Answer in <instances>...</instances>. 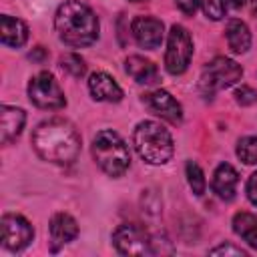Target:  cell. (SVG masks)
<instances>
[{
	"label": "cell",
	"instance_id": "52a82bcc",
	"mask_svg": "<svg viewBox=\"0 0 257 257\" xmlns=\"http://www.w3.org/2000/svg\"><path fill=\"white\" fill-rule=\"evenodd\" d=\"M28 96L38 108H44V110H56L66 104V98H64V92L58 80L48 70H42L30 78Z\"/></svg>",
	"mask_w": 257,
	"mask_h": 257
},
{
	"label": "cell",
	"instance_id": "44dd1931",
	"mask_svg": "<svg viewBox=\"0 0 257 257\" xmlns=\"http://www.w3.org/2000/svg\"><path fill=\"white\" fill-rule=\"evenodd\" d=\"M187 181H189V187L193 189V193L197 197H201L205 193V187H207V181H205V175L201 171V167L193 161L187 163Z\"/></svg>",
	"mask_w": 257,
	"mask_h": 257
},
{
	"label": "cell",
	"instance_id": "4dcf8cb0",
	"mask_svg": "<svg viewBox=\"0 0 257 257\" xmlns=\"http://www.w3.org/2000/svg\"><path fill=\"white\" fill-rule=\"evenodd\" d=\"M133 2H143V0H133Z\"/></svg>",
	"mask_w": 257,
	"mask_h": 257
},
{
	"label": "cell",
	"instance_id": "2e32d148",
	"mask_svg": "<svg viewBox=\"0 0 257 257\" xmlns=\"http://www.w3.org/2000/svg\"><path fill=\"white\" fill-rule=\"evenodd\" d=\"M124 70L128 76H133L137 82L141 84H153L159 80V70L157 66L145 58V56H139V54H133L124 60Z\"/></svg>",
	"mask_w": 257,
	"mask_h": 257
},
{
	"label": "cell",
	"instance_id": "d6986e66",
	"mask_svg": "<svg viewBox=\"0 0 257 257\" xmlns=\"http://www.w3.org/2000/svg\"><path fill=\"white\" fill-rule=\"evenodd\" d=\"M233 231L253 249H257V215L239 211L233 217Z\"/></svg>",
	"mask_w": 257,
	"mask_h": 257
},
{
	"label": "cell",
	"instance_id": "ba28073f",
	"mask_svg": "<svg viewBox=\"0 0 257 257\" xmlns=\"http://www.w3.org/2000/svg\"><path fill=\"white\" fill-rule=\"evenodd\" d=\"M112 243L122 255H151V235L135 223H122L112 233Z\"/></svg>",
	"mask_w": 257,
	"mask_h": 257
},
{
	"label": "cell",
	"instance_id": "7a4b0ae2",
	"mask_svg": "<svg viewBox=\"0 0 257 257\" xmlns=\"http://www.w3.org/2000/svg\"><path fill=\"white\" fill-rule=\"evenodd\" d=\"M54 26L58 38L72 48L90 46L98 38L96 14L78 0H68L58 6L54 16Z\"/></svg>",
	"mask_w": 257,
	"mask_h": 257
},
{
	"label": "cell",
	"instance_id": "5b68a950",
	"mask_svg": "<svg viewBox=\"0 0 257 257\" xmlns=\"http://www.w3.org/2000/svg\"><path fill=\"white\" fill-rule=\"evenodd\" d=\"M241 76H243L241 64H237L227 56H217L203 68L199 86L205 96H213L217 90L233 86L237 80H241Z\"/></svg>",
	"mask_w": 257,
	"mask_h": 257
},
{
	"label": "cell",
	"instance_id": "ac0fdd59",
	"mask_svg": "<svg viewBox=\"0 0 257 257\" xmlns=\"http://www.w3.org/2000/svg\"><path fill=\"white\" fill-rule=\"evenodd\" d=\"M225 36H227V44L235 54H243L249 50L251 46V32L247 28V24L243 20H229L227 28H225Z\"/></svg>",
	"mask_w": 257,
	"mask_h": 257
},
{
	"label": "cell",
	"instance_id": "4316f807",
	"mask_svg": "<svg viewBox=\"0 0 257 257\" xmlns=\"http://www.w3.org/2000/svg\"><path fill=\"white\" fill-rule=\"evenodd\" d=\"M175 2H177V6H179L185 14H195L197 8L201 6V0H175Z\"/></svg>",
	"mask_w": 257,
	"mask_h": 257
},
{
	"label": "cell",
	"instance_id": "5bb4252c",
	"mask_svg": "<svg viewBox=\"0 0 257 257\" xmlns=\"http://www.w3.org/2000/svg\"><path fill=\"white\" fill-rule=\"evenodd\" d=\"M50 241H52V251H58L62 245L70 243L78 235V225L68 213H56L50 219Z\"/></svg>",
	"mask_w": 257,
	"mask_h": 257
},
{
	"label": "cell",
	"instance_id": "6da1fadb",
	"mask_svg": "<svg viewBox=\"0 0 257 257\" xmlns=\"http://www.w3.org/2000/svg\"><path fill=\"white\" fill-rule=\"evenodd\" d=\"M32 147L36 155L48 163L70 165L80 153V135L72 122L64 118H48L34 128Z\"/></svg>",
	"mask_w": 257,
	"mask_h": 257
},
{
	"label": "cell",
	"instance_id": "8992f818",
	"mask_svg": "<svg viewBox=\"0 0 257 257\" xmlns=\"http://www.w3.org/2000/svg\"><path fill=\"white\" fill-rule=\"evenodd\" d=\"M193 56V38L189 30L181 24L171 26L167 38V52H165V66L171 74H183Z\"/></svg>",
	"mask_w": 257,
	"mask_h": 257
},
{
	"label": "cell",
	"instance_id": "4fadbf2b",
	"mask_svg": "<svg viewBox=\"0 0 257 257\" xmlns=\"http://www.w3.org/2000/svg\"><path fill=\"white\" fill-rule=\"evenodd\" d=\"M26 122V112L18 106L4 104L0 112V141L2 145H10L12 141L18 139Z\"/></svg>",
	"mask_w": 257,
	"mask_h": 257
},
{
	"label": "cell",
	"instance_id": "9c48e42d",
	"mask_svg": "<svg viewBox=\"0 0 257 257\" xmlns=\"http://www.w3.org/2000/svg\"><path fill=\"white\" fill-rule=\"evenodd\" d=\"M0 229H2V245L10 251H22L34 239L32 225L22 215H16V213L2 215Z\"/></svg>",
	"mask_w": 257,
	"mask_h": 257
},
{
	"label": "cell",
	"instance_id": "7c38bea8",
	"mask_svg": "<svg viewBox=\"0 0 257 257\" xmlns=\"http://www.w3.org/2000/svg\"><path fill=\"white\" fill-rule=\"evenodd\" d=\"M88 90L94 100H104V102L122 100V88L106 72H92L88 78Z\"/></svg>",
	"mask_w": 257,
	"mask_h": 257
},
{
	"label": "cell",
	"instance_id": "e0dca14e",
	"mask_svg": "<svg viewBox=\"0 0 257 257\" xmlns=\"http://www.w3.org/2000/svg\"><path fill=\"white\" fill-rule=\"evenodd\" d=\"M0 36L6 46L18 48L28 40V26L20 18H12V16L4 14L0 18Z\"/></svg>",
	"mask_w": 257,
	"mask_h": 257
},
{
	"label": "cell",
	"instance_id": "ffe728a7",
	"mask_svg": "<svg viewBox=\"0 0 257 257\" xmlns=\"http://www.w3.org/2000/svg\"><path fill=\"white\" fill-rule=\"evenodd\" d=\"M237 157L245 165H255L257 163V135L255 137H243L237 143Z\"/></svg>",
	"mask_w": 257,
	"mask_h": 257
},
{
	"label": "cell",
	"instance_id": "83f0119b",
	"mask_svg": "<svg viewBox=\"0 0 257 257\" xmlns=\"http://www.w3.org/2000/svg\"><path fill=\"white\" fill-rule=\"evenodd\" d=\"M28 58H30V60H36V62H42V60L46 58V50H44L42 46H36V48L28 54Z\"/></svg>",
	"mask_w": 257,
	"mask_h": 257
},
{
	"label": "cell",
	"instance_id": "7402d4cb",
	"mask_svg": "<svg viewBox=\"0 0 257 257\" xmlns=\"http://www.w3.org/2000/svg\"><path fill=\"white\" fill-rule=\"evenodd\" d=\"M60 66H62V70H66L68 74H72L76 78L86 72V64H84V60L78 54H66V56H62L60 58Z\"/></svg>",
	"mask_w": 257,
	"mask_h": 257
},
{
	"label": "cell",
	"instance_id": "f546056e",
	"mask_svg": "<svg viewBox=\"0 0 257 257\" xmlns=\"http://www.w3.org/2000/svg\"><path fill=\"white\" fill-rule=\"evenodd\" d=\"M251 12L257 16V0H251Z\"/></svg>",
	"mask_w": 257,
	"mask_h": 257
},
{
	"label": "cell",
	"instance_id": "9a60e30c",
	"mask_svg": "<svg viewBox=\"0 0 257 257\" xmlns=\"http://www.w3.org/2000/svg\"><path fill=\"white\" fill-rule=\"evenodd\" d=\"M237 183H239V175L229 163H221L215 169V173H213V191L217 193L219 199L231 201L235 197Z\"/></svg>",
	"mask_w": 257,
	"mask_h": 257
},
{
	"label": "cell",
	"instance_id": "30bf717a",
	"mask_svg": "<svg viewBox=\"0 0 257 257\" xmlns=\"http://www.w3.org/2000/svg\"><path fill=\"white\" fill-rule=\"evenodd\" d=\"M143 102L151 108L153 114H157V116H161V118H165V120H169L173 124H179L183 120V108H181L179 100L171 92H167L163 88L147 92L143 96Z\"/></svg>",
	"mask_w": 257,
	"mask_h": 257
},
{
	"label": "cell",
	"instance_id": "8fae6325",
	"mask_svg": "<svg viewBox=\"0 0 257 257\" xmlns=\"http://www.w3.org/2000/svg\"><path fill=\"white\" fill-rule=\"evenodd\" d=\"M133 38L141 48L155 50L163 42V22L153 16H137L131 24Z\"/></svg>",
	"mask_w": 257,
	"mask_h": 257
},
{
	"label": "cell",
	"instance_id": "cb8c5ba5",
	"mask_svg": "<svg viewBox=\"0 0 257 257\" xmlns=\"http://www.w3.org/2000/svg\"><path fill=\"white\" fill-rule=\"evenodd\" d=\"M235 100L241 104V106H249V104H253V102H257V92L251 88V86H239L237 90H235Z\"/></svg>",
	"mask_w": 257,
	"mask_h": 257
},
{
	"label": "cell",
	"instance_id": "484cf974",
	"mask_svg": "<svg viewBox=\"0 0 257 257\" xmlns=\"http://www.w3.org/2000/svg\"><path fill=\"white\" fill-rule=\"evenodd\" d=\"M247 197H249V201L257 207V171L249 177V181H247Z\"/></svg>",
	"mask_w": 257,
	"mask_h": 257
},
{
	"label": "cell",
	"instance_id": "d4e9b609",
	"mask_svg": "<svg viewBox=\"0 0 257 257\" xmlns=\"http://www.w3.org/2000/svg\"><path fill=\"white\" fill-rule=\"evenodd\" d=\"M209 253L211 255H235V257L247 255V251H243L241 247H233V245H219V247H213Z\"/></svg>",
	"mask_w": 257,
	"mask_h": 257
},
{
	"label": "cell",
	"instance_id": "3957f363",
	"mask_svg": "<svg viewBox=\"0 0 257 257\" xmlns=\"http://www.w3.org/2000/svg\"><path fill=\"white\" fill-rule=\"evenodd\" d=\"M133 145L143 161L151 165H165L175 151L171 133L155 120H141L133 133Z\"/></svg>",
	"mask_w": 257,
	"mask_h": 257
},
{
	"label": "cell",
	"instance_id": "603a6c76",
	"mask_svg": "<svg viewBox=\"0 0 257 257\" xmlns=\"http://www.w3.org/2000/svg\"><path fill=\"white\" fill-rule=\"evenodd\" d=\"M201 6L211 20H221L225 16V0H201Z\"/></svg>",
	"mask_w": 257,
	"mask_h": 257
},
{
	"label": "cell",
	"instance_id": "277c9868",
	"mask_svg": "<svg viewBox=\"0 0 257 257\" xmlns=\"http://www.w3.org/2000/svg\"><path fill=\"white\" fill-rule=\"evenodd\" d=\"M92 159L108 177H120L131 167V153L114 131H98L92 139Z\"/></svg>",
	"mask_w": 257,
	"mask_h": 257
},
{
	"label": "cell",
	"instance_id": "f1b7e54d",
	"mask_svg": "<svg viewBox=\"0 0 257 257\" xmlns=\"http://www.w3.org/2000/svg\"><path fill=\"white\" fill-rule=\"evenodd\" d=\"M245 4V0H225V6H231V8H241Z\"/></svg>",
	"mask_w": 257,
	"mask_h": 257
}]
</instances>
